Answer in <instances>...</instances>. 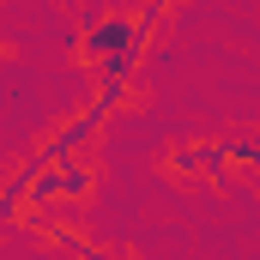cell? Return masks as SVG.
Returning a JSON list of instances; mask_svg holds the SVG:
<instances>
[{"mask_svg": "<svg viewBox=\"0 0 260 260\" xmlns=\"http://www.w3.org/2000/svg\"><path fill=\"white\" fill-rule=\"evenodd\" d=\"M109 115H115V103H109V97H91L85 109H73L61 127L49 133V145H43L37 157H43V164H61V157H73V151H85V145L103 133V121H109Z\"/></svg>", "mask_w": 260, "mask_h": 260, "instance_id": "1", "label": "cell"}, {"mask_svg": "<svg viewBox=\"0 0 260 260\" xmlns=\"http://www.w3.org/2000/svg\"><path fill=\"white\" fill-rule=\"evenodd\" d=\"M133 43H151V30L139 24V12H103V18H91V24L79 30V55H85V61H103V55L133 49Z\"/></svg>", "mask_w": 260, "mask_h": 260, "instance_id": "2", "label": "cell"}, {"mask_svg": "<svg viewBox=\"0 0 260 260\" xmlns=\"http://www.w3.org/2000/svg\"><path fill=\"white\" fill-rule=\"evenodd\" d=\"M91 188H97L91 157H79V151H73V157H61V164H55V206H61V200H85Z\"/></svg>", "mask_w": 260, "mask_h": 260, "instance_id": "3", "label": "cell"}, {"mask_svg": "<svg viewBox=\"0 0 260 260\" xmlns=\"http://www.w3.org/2000/svg\"><path fill=\"white\" fill-rule=\"evenodd\" d=\"M145 61V43H133V49H115V55H103L97 61V85H115V91H133V73Z\"/></svg>", "mask_w": 260, "mask_h": 260, "instance_id": "4", "label": "cell"}, {"mask_svg": "<svg viewBox=\"0 0 260 260\" xmlns=\"http://www.w3.org/2000/svg\"><path fill=\"white\" fill-rule=\"evenodd\" d=\"M200 176H212V182H230V151H224V139L200 145Z\"/></svg>", "mask_w": 260, "mask_h": 260, "instance_id": "5", "label": "cell"}, {"mask_svg": "<svg viewBox=\"0 0 260 260\" xmlns=\"http://www.w3.org/2000/svg\"><path fill=\"white\" fill-rule=\"evenodd\" d=\"M170 170H176V176H200V139L170 145Z\"/></svg>", "mask_w": 260, "mask_h": 260, "instance_id": "6", "label": "cell"}, {"mask_svg": "<svg viewBox=\"0 0 260 260\" xmlns=\"http://www.w3.org/2000/svg\"><path fill=\"white\" fill-rule=\"evenodd\" d=\"M224 151H230V164H260V139H254V133H236V139H224Z\"/></svg>", "mask_w": 260, "mask_h": 260, "instance_id": "7", "label": "cell"}, {"mask_svg": "<svg viewBox=\"0 0 260 260\" xmlns=\"http://www.w3.org/2000/svg\"><path fill=\"white\" fill-rule=\"evenodd\" d=\"M170 6H176V0H145V6H139V24H145V30H157V18H164Z\"/></svg>", "mask_w": 260, "mask_h": 260, "instance_id": "8", "label": "cell"}, {"mask_svg": "<svg viewBox=\"0 0 260 260\" xmlns=\"http://www.w3.org/2000/svg\"><path fill=\"white\" fill-rule=\"evenodd\" d=\"M85 260H133V254H127V248H91Z\"/></svg>", "mask_w": 260, "mask_h": 260, "instance_id": "9", "label": "cell"}]
</instances>
